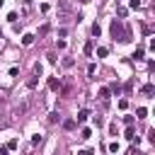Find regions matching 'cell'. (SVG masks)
<instances>
[{"label":"cell","instance_id":"ba28073f","mask_svg":"<svg viewBox=\"0 0 155 155\" xmlns=\"http://www.w3.org/2000/svg\"><path fill=\"white\" fill-rule=\"evenodd\" d=\"M143 56H145V48H143V46H138V48L133 51V56H131V58H136V61H140Z\"/></svg>","mask_w":155,"mask_h":155},{"label":"cell","instance_id":"4dcf8cb0","mask_svg":"<svg viewBox=\"0 0 155 155\" xmlns=\"http://www.w3.org/2000/svg\"><path fill=\"white\" fill-rule=\"evenodd\" d=\"M0 7H2V0H0Z\"/></svg>","mask_w":155,"mask_h":155},{"label":"cell","instance_id":"ffe728a7","mask_svg":"<svg viewBox=\"0 0 155 155\" xmlns=\"http://www.w3.org/2000/svg\"><path fill=\"white\" fill-rule=\"evenodd\" d=\"M7 22H12V24H15V22H17V12H10V15H7Z\"/></svg>","mask_w":155,"mask_h":155},{"label":"cell","instance_id":"5b68a950","mask_svg":"<svg viewBox=\"0 0 155 155\" xmlns=\"http://www.w3.org/2000/svg\"><path fill=\"white\" fill-rule=\"evenodd\" d=\"M140 92L150 97V94H155V85H153V82H148V85H143V87H140Z\"/></svg>","mask_w":155,"mask_h":155},{"label":"cell","instance_id":"7c38bea8","mask_svg":"<svg viewBox=\"0 0 155 155\" xmlns=\"http://www.w3.org/2000/svg\"><path fill=\"white\" fill-rule=\"evenodd\" d=\"M58 119H61V114H58V111H51V114H48V124H56Z\"/></svg>","mask_w":155,"mask_h":155},{"label":"cell","instance_id":"9c48e42d","mask_svg":"<svg viewBox=\"0 0 155 155\" xmlns=\"http://www.w3.org/2000/svg\"><path fill=\"white\" fill-rule=\"evenodd\" d=\"M87 119H90V111H87V109H80V111H78V121L82 124V121H87Z\"/></svg>","mask_w":155,"mask_h":155},{"label":"cell","instance_id":"83f0119b","mask_svg":"<svg viewBox=\"0 0 155 155\" xmlns=\"http://www.w3.org/2000/svg\"><path fill=\"white\" fill-rule=\"evenodd\" d=\"M128 155H140V150H136V148H131V150H128Z\"/></svg>","mask_w":155,"mask_h":155},{"label":"cell","instance_id":"6da1fadb","mask_svg":"<svg viewBox=\"0 0 155 155\" xmlns=\"http://www.w3.org/2000/svg\"><path fill=\"white\" fill-rule=\"evenodd\" d=\"M109 31H111V36L114 39H119V41H131L133 39V31H131V27H124V22L121 19H111V24H109Z\"/></svg>","mask_w":155,"mask_h":155},{"label":"cell","instance_id":"603a6c76","mask_svg":"<svg viewBox=\"0 0 155 155\" xmlns=\"http://www.w3.org/2000/svg\"><path fill=\"white\" fill-rule=\"evenodd\" d=\"M124 124L126 126H133V116H124Z\"/></svg>","mask_w":155,"mask_h":155},{"label":"cell","instance_id":"4fadbf2b","mask_svg":"<svg viewBox=\"0 0 155 155\" xmlns=\"http://www.w3.org/2000/svg\"><path fill=\"white\" fill-rule=\"evenodd\" d=\"M90 136H92V128H82V131H80V138H82V140H87Z\"/></svg>","mask_w":155,"mask_h":155},{"label":"cell","instance_id":"2e32d148","mask_svg":"<svg viewBox=\"0 0 155 155\" xmlns=\"http://www.w3.org/2000/svg\"><path fill=\"white\" fill-rule=\"evenodd\" d=\"M126 138H128V140H133V138H136V131H133V126H128V128H126Z\"/></svg>","mask_w":155,"mask_h":155},{"label":"cell","instance_id":"5bb4252c","mask_svg":"<svg viewBox=\"0 0 155 155\" xmlns=\"http://www.w3.org/2000/svg\"><path fill=\"white\" fill-rule=\"evenodd\" d=\"M99 34H102V27L94 22V24H92V36H99Z\"/></svg>","mask_w":155,"mask_h":155},{"label":"cell","instance_id":"8992f818","mask_svg":"<svg viewBox=\"0 0 155 155\" xmlns=\"http://www.w3.org/2000/svg\"><path fill=\"white\" fill-rule=\"evenodd\" d=\"M107 90H109V92H111V94H116V97H119V94H121V85H119V82H111V85H109V87H107Z\"/></svg>","mask_w":155,"mask_h":155},{"label":"cell","instance_id":"7402d4cb","mask_svg":"<svg viewBox=\"0 0 155 155\" xmlns=\"http://www.w3.org/2000/svg\"><path fill=\"white\" fill-rule=\"evenodd\" d=\"M17 145H19V143H17V140H15V138H12V140H10V143H7V150H15V148H17Z\"/></svg>","mask_w":155,"mask_h":155},{"label":"cell","instance_id":"3957f363","mask_svg":"<svg viewBox=\"0 0 155 155\" xmlns=\"http://www.w3.org/2000/svg\"><path fill=\"white\" fill-rule=\"evenodd\" d=\"M48 90H51V92H58V90H61V80H58V78H48Z\"/></svg>","mask_w":155,"mask_h":155},{"label":"cell","instance_id":"f1b7e54d","mask_svg":"<svg viewBox=\"0 0 155 155\" xmlns=\"http://www.w3.org/2000/svg\"><path fill=\"white\" fill-rule=\"evenodd\" d=\"M78 155H92V150H80Z\"/></svg>","mask_w":155,"mask_h":155},{"label":"cell","instance_id":"44dd1931","mask_svg":"<svg viewBox=\"0 0 155 155\" xmlns=\"http://www.w3.org/2000/svg\"><path fill=\"white\" fill-rule=\"evenodd\" d=\"M39 143H41V136H39V133H36V136H31V145H39Z\"/></svg>","mask_w":155,"mask_h":155},{"label":"cell","instance_id":"4316f807","mask_svg":"<svg viewBox=\"0 0 155 155\" xmlns=\"http://www.w3.org/2000/svg\"><path fill=\"white\" fill-rule=\"evenodd\" d=\"M10 150H7V145H0V155H7Z\"/></svg>","mask_w":155,"mask_h":155},{"label":"cell","instance_id":"ac0fdd59","mask_svg":"<svg viewBox=\"0 0 155 155\" xmlns=\"http://www.w3.org/2000/svg\"><path fill=\"white\" fill-rule=\"evenodd\" d=\"M73 65H75L73 58H63V68H73Z\"/></svg>","mask_w":155,"mask_h":155},{"label":"cell","instance_id":"7a4b0ae2","mask_svg":"<svg viewBox=\"0 0 155 155\" xmlns=\"http://www.w3.org/2000/svg\"><path fill=\"white\" fill-rule=\"evenodd\" d=\"M97 94H99V102H102L104 107H109V97H111V92H109L107 87H99V92H97Z\"/></svg>","mask_w":155,"mask_h":155},{"label":"cell","instance_id":"484cf974","mask_svg":"<svg viewBox=\"0 0 155 155\" xmlns=\"http://www.w3.org/2000/svg\"><path fill=\"white\" fill-rule=\"evenodd\" d=\"M128 5H131V7H133V10H138V7H140V0H131V2H128Z\"/></svg>","mask_w":155,"mask_h":155},{"label":"cell","instance_id":"d4e9b609","mask_svg":"<svg viewBox=\"0 0 155 155\" xmlns=\"http://www.w3.org/2000/svg\"><path fill=\"white\" fill-rule=\"evenodd\" d=\"M109 150L111 153H119V143H109Z\"/></svg>","mask_w":155,"mask_h":155},{"label":"cell","instance_id":"e0dca14e","mask_svg":"<svg viewBox=\"0 0 155 155\" xmlns=\"http://www.w3.org/2000/svg\"><path fill=\"white\" fill-rule=\"evenodd\" d=\"M92 48H94V46H92V41H87V44H85V48H82V51H85V56H90V53H92Z\"/></svg>","mask_w":155,"mask_h":155},{"label":"cell","instance_id":"f546056e","mask_svg":"<svg viewBox=\"0 0 155 155\" xmlns=\"http://www.w3.org/2000/svg\"><path fill=\"white\" fill-rule=\"evenodd\" d=\"M82 2H90V0H82Z\"/></svg>","mask_w":155,"mask_h":155},{"label":"cell","instance_id":"cb8c5ba5","mask_svg":"<svg viewBox=\"0 0 155 155\" xmlns=\"http://www.w3.org/2000/svg\"><path fill=\"white\" fill-rule=\"evenodd\" d=\"M148 138H150V143H155V128H150V131H148Z\"/></svg>","mask_w":155,"mask_h":155},{"label":"cell","instance_id":"277c9868","mask_svg":"<svg viewBox=\"0 0 155 155\" xmlns=\"http://www.w3.org/2000/svg\"><path fill=\"white\" fill-rule=\"evenodd\" d=\"M36 85H39V75H36V73H34V75H31V78H27V87H29V90H34V87H36Z\"/></svg>","mask_w":155,"mask_h":155},{"label":"cell","instance_id":"30bf717a","mask_svg":"<svg viewBox=\"0 0 155 155\" xmlns=\"http://www.w3.org/2000/svg\"><path fill=\"white\" fill-rule=\"evenodd\" d=\"M22 44H24V46H31V44H34V34H24V36H22Z\"/></svg>","mask_w":155,"mask_h":155},{"label":"cell","instance_id":"d6986e66","mask_svg":"<svg viewBox=\"0 0 155 155\" xmlns=\"http://www.w3.org/2000/svg\"><path fill=\"white\" fill-rule=\"evenodd\" d=\"M94 73H97V65L90 63V65H87V75H94Z\"/></svg>","mask_w":155,"mask_h":155},{"label":"cell","instance_id":"9a60e30c","mask_svg":"<svg viewBox=\"0 0 155 155\" xmlns=\"http://www.w3.org/2000/svg\"><path fill=\"white\" fill-rule=\"evenodd\" d=\"M107 53H109V48H107V46H99V48H97V56H99V58H104Z\"/></svg>","mask_w":155,"mask_h":155},{"label":"cell","instance_id":"52a82bcc","mask_svg":"<svg viewBox=\"0 0 155 155\" xmlns=\"http://www.w3.org/2000/svg\"><path fill=\"white\" fill-rule=\"evenodd\" d=\"M75 126H78V121H75V119H65V121H63V128H65V131H73Z\"/></svg>","mask_w":155,"mask_h":155},{"label":"cell","instance_id":"8fae6325","mask_svg":"<svg viewBox=\"0 0 155 155\" xmlns=\"http://www.w3.org/2000/svg\"><path fill=\"white\" fill-rule=\"evenodd\" d=\"M136 116H138V119H145V116H148V109H145V107H138V109H136Z\"/></svg>","mask_w":155,"mask_h":155}]
</instances>
